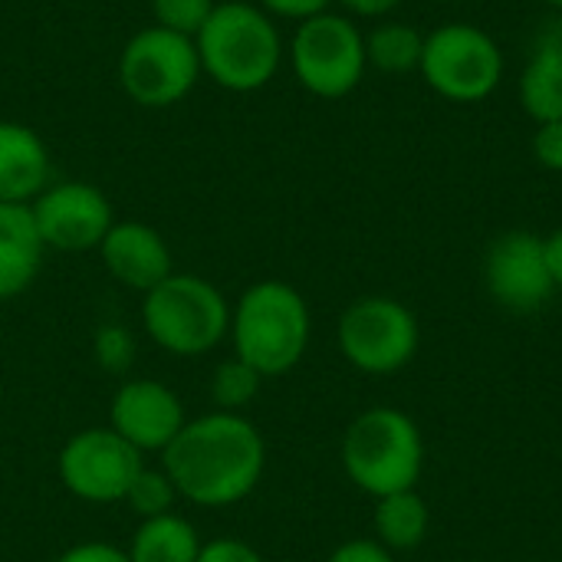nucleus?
Listing matches in <instances>:
<instances>
[{
	"mask_svg": "<svg viewBox=\"0 0 562 562\" xmlns=\"http://www.w3.org/2000/svg\"><path fill=\"white\" fill-rule=\"evenodd\" d=\"M158 461L181 501L204 510H224L260 487L267 441L247 415L207 412L188 418Z\"/></svg>",
	"mask_w": 562,
	"mask_h": 562,
	"instance_id": "1",
	"label": "nucleus"
},
{
	"mask_svg": "<svg viewBox=\"0 0 562 562\" xmlns=\"http://www.w3.org/2000/svg\"><path fill=\"white\" fill-rule=\"evenodd\" d=\"M313 336V316L303 293L283 280H260L247 286L231 306V346L234 356L254 366L263 379L293 372Z\"/></svg>",
	"mask_w": 562,
	"mask_h": 562,
	"instance_id": "2",
	"label": "nucleus"
},
{
	"mask_svg": "<svg viewBox=\"0 0 562 562\" xmlns=\"http://www.w3.org/2000/svg\"><path fill=\"white\" fill-rule=\"evenodd\" d=\"M342 471L369 497L415 491L425 471V438L415 418L392 405H375L342 435Z\"/></svg>",
	"mask_w": 562,
	"mask_h": 562,
	"instance_id": "3",
	"label": "nucleus"
},
{
	"mask_svg": "<svg viewBox=\"0 0 562 562\" xmlns=\"http://www.w3.org/2000/svg\"><path fill=\"white\" fill-rule=\"evenodd\" d=\"M194 46L201 56V72L231 92L263 89L283 59V40L270 13L244 0L217 3L194 36Z\"/></svg>",
	"mask_w": 562,
	"mask_h": 562,
	"instance_id": "4",
	"label": "nucleus"
},
{
	"mask_svg": "<svg viewBox=\"0 0 562 562\" xmlns=\"http://www.w3.org/2000/svg\"><path fill=\"white\" fill-rule=\"evenodd\" d=\"M142 329L175 359H201L231 336L227 296L198 273H171L142 296Z\"/></svg>",
	"mask_w": 562,
	"mask_h": 562,
	"instance_id": "5",
	"label": "nucleus"
},
{
	"mask_svg": "<svg viewBox=\"0 0 562 562\" xmlns=\"http://www.w3.org/2000/svg\"><path fill=\"white\" fill-rule=\"evenodd\" d=\"M342 359L362 375L402 372L422 346L415 313L395 296H362L349 303L336 326Z\"/></svg>",
	"mask_w": 562,
	"mask_h": 562,
	"instance_id": "6",
	"label": "nucleus"
},
{
	"mask_svg": "<svg viewBox=\"0 0 562 562\" xmlns=\"http://www.w3.org/2000/svg\"><path fill=\"white\" fill-rule=\"evenodd\" d=\"M201 79V56L191 36L165 26L138 30L119 56V82L142 109H168L181 102Z\"/></svg>",
	"mask_w": 562,
	"mask_h": 562,
	"instance_id": "7",
	"label": "nucleus"
},
{
	"mask_svg": "<svg viewBox=\"0 0 562 562\" xmlns=\"http://www.w3.org/2000/svg\"><path fill=\"white\" fill-rule=\"evenodd\" d=\"M290 63L306 92L319 99H342L366 76V36L342 13H316L300 20L290 43Z\"/></svg>",
	"mask_w": 562,
	"mask_h": 562,
	"instance_id": "8",
	"label": "nucleus"
},
{
	"mask_svg": "<svg viewBox=\"0 0 562 562\" xmlns=\"http://www.w3.org/2000/svg\"><path fill=\"white\" fill-rule=\"evenodd\" d=\"M425 82L451 102H481L504 79V53L497 40L474 23H445L425 36Z\"/></svg>",
	"mask_w": 562,
	"mask_h": 562,
	"instance_id": "9",
	"label": "nucleus"
},
{
	"mask_svg": "<svg viewBox=\"0 0 562 562\" xmlns=\"http://www.w3.org/2000/svg\"><path fill=\"white\" fill-rule=\"evenodd\" d=\"M142 468L145 454H138L109 425L69 435L56 458L59 484L82 504H122Z\"/></svg>",
	"mask_w": 562,
	"mask_h": 562,
	"instance_id": "10",
	"label": "nucleus"
},
{
	"mask_svg": "<svg viewBox=\"0 0 562 562\" xmlns=\"http://www.w3.org/2000/svg\"><path fill=\"white\" fill-rule=\"evenodd\" d=\"M30 211L46 250L59 254L99 250L109 227L115 224L109 198L89 181H49Z\"/></svg>",
	"mask_w": 562,
	"mask_h": 562,
	"instance_id": "11",
	"label": "nucleus"
},
{
	"mask_svg": "<svg viewBox=\"0 0 562 562\" xmlns=\"http://www.w3.org/2000/svg\"><path fill=\"white\" fill-rule=\"evenodd\" d=\"M484 280L491 296L514 313H533L557 293L543 237L530 231H510L491 244L484 257Z\"/></svg>",
	"mask_w": 562,
	"mask_h": 562,
	"instance_id": "12",
	"label": "nucleus"
},
{
	"mask_svg": "<svg viewBox=\"0 0 562 562\" xmlns=\"http://www.w3.org/2000/svg\"><path fill=\"white\" fill-rule=\"evenodd\" d=\"M184 402L158 379H125L109 405V428L138 454H165L184 428Z\"/></svg>",
	"mask_w": 562,
	"mask_h": 562,
	"instance_id": "13",
	"label": "nucleus"
},
{
	"mask_svg": "<svg viewBox=\"0 0 562 562\" xmlns=\"http://www.w3.org/2000/svg\"><path fill=\"white\" fill-rule=\"evenodd\" d=\"M99 257L115 283L142 296L175 273V260L165 237L145 221H115L105 240L99 244Z\"/></svg>",
	"mask_w": 562,
	"mask_h": 562,
	"instance_id": "14",
	"label": "nucleus"
},
{
	"mask_svg": "<svg viewBox=\"0 0 562 562\" xmlns=\"http://www.w3.org/2000/svg\"><path fill=\"white\" fill-rule=\"evenodd\" d=\"M49 148L23 122L0 119V204H33L49 188Z\"/></svg>",
	"mask_w": 562,
	"mask_h": 562,
	"instance_id": "15",
	"label": "nucleus"
},
{
	"mask_svg": "<svg viewBox=\"0 0 562 562\" xmlns=\"http://www.w3.org/2000/svg\"><path fill=\"white\" fill-rule=\"evenodd\" d=\"M46 244L30 204H0V303L23 296L43 267Z\"/></svg>",
	"mask_w": 562,
	"mask_h": 562,
	"instance_id": "16",
	"label": "nucleus"
},
{
	"mask_svg": "<svg viewBox=\"0 0 562 562\" xmlns=\"http://www.w3.org/2000/svg\"><path fill=\"white\" fill-rule=\"evenodd\" d=\"M204 540L198 527L181 514H165L151 520H138L125 553L128 562H198Z\"/></svg>",
	"mask_w": 562,
	"mask_h": 562,
	"instance_id": "17",
	"label": "nucleus"
},
{
	"mask_svg": "<svg viewBox=\"0 0 562 562\" xmlns=\"http://www.w3.org/2000/svg\"><path fill=\"white\" fill-rule=\"evenodd\" d=\"M372 527H375V540L385 550H392V553L415 550L425 543V537L431 530V510L418 491H398V494L375 501Z\"/></svg>",
	"mask_w": 562,
	"mask_h": 562,
	"instance_id": "18",
	"label": "nucleus"
},
{
	"mask_svg": "<svg viewBox=\"0 0 562 562\" xmlns=\"http://www.w3.org/2000/svg\"><path fill=\"white\" fill-rule=\"evenodd\" d=\"M520 102L527 115L543 125L562 119V53L537 43L530 63L520 72Z\"/></svg>",
	"mask_w": 562,
	"mask_h": 562,
	"instance_id": "19",
	"label": "nucleus"
},
{
	"mask_svg": "<svg viewBox=\"0 0 562 562\" xmlns=\"http://www.w3.org/2000/svg\"><path fill=\"white\" fill-rule=\"evenodd\" d=\"M425 36L408 23H382L366 36V59L382 72H412L422 66Z\"/></svg>",
	"mask_w": 562,
	"mask_h": 562,
	"instance_id": "20",
	"label": "nucleus"
},
{
	"mask_svg": "<svg viewBox=\"0 0 562 562\" xmlns=\"http://www.w3.org/2000/svg\"><path fill=\"white\" fill-rule=\"evenodd\" d=\"M263 382L267 379L254 366H247L244 359H237V356L217 362V369L211 375V402H214V412L244 415L254 405V398L260 395Z\"/></svg>",
	"mask_w": 562,
	"mask_h": 562,
	"instance_id": "21",
	"label": "nucleus"
},
{
	"mask_svg": "<svg viewBox=\"0 0 562 562\" xmlns=\"http://www.w3.org/2000/svg\"><path fill=\"white\" fill-rule=\"evenodd\" d=\"M178 501H181V497H178V491H175L168 471H165L161 464H158V468L145 464V468L135 474V481H132V487H128V494H125L122 504H125L138 520H151V517L175 514V504H178Z\"/></svg>",
	"mask_w": 562,
	"mask_h": 562,
	"instance_id": "22",
	"label": "nucleus"
},
{
	"mask_svg": "<svg viewBox=\"0 0 562 562\" xmlns=\"http://www.w3.org/2000/svg\"><path fill=\"white\" fill-rule=\"evenodd\" d=\"M138 356V342L132 336V329H125L122 323H105L95 329L92 336V362L109 372V375H125L135 366Z\"/></svg>",
	"mask_w": 562,
	"mask_h": 562,
	"instance_id": "23",
	"label": "nucleus"
},
{
	"mask_svg": "<svg viewBox=\"0 0 562 562\" xmlns=\"http://www.w3.org/2000/svg\"><path fill=\"white\" fill-rule=\"evenodd\" d=\"M214 0H151L155 26H165L181 36H198L207 16L214 13Z\"/></svg>",
	"mask_w": 562,
	"mask_h": 562,
	"instance_id": "24",
	"label": "nucleus"
},
{
	"mask_svg": "<svg viewBox=\"0 0 562 562\" xmlns=\"http://www.w3.org/2000/svg\"><path fill=\"white\" fill-rule=\"evenodd\" d=\"M198 562H267L260 550H254L250 543L237 540V537H217L207 540L198 553Z\"/></svg>",
	"mask_w": 562,
	"mask_h": 562,
	"instance_id": "25",
	"label": "nucleus"
},
{
	"mask_svg": "<svg viewBox=\"0 0 562 562\" xmlns=\"http://www.w3.org/2000/svg\"><path fill=\"white\" fill-rule=\"evenodd\" d=\"M533 155H537V161H540L543 168H550V171H562V119L537 125V135H533Z\"/></svg>",
	"mask_w": 562,
	"mask_h": 562,
	"instance_id": "26",
	"label": "nucleus"
},
{
	"mask_svg": "<svg viewBox=\"0 0 562 562\" xmlns=\"http://www.w3.org/2000/svg\"><path fill=\"white\" fill-rule=\"evenodd\" d=\"M326 562H395V553L385 550L379 540H346L339 543Z\"/></svg>",
	"mask_w": 562,
	"mask_h": 562,
	"instance_id": "27",
	"label": "nucleus"
},
{
	"mask_svg": "<svg viewBox=\"0 0 562 562\" xmlns=\"http://www.w3.org/2000/svg\"><path fill=\"white\" fill-rule=\"evenodd\" d=\"M53 562H128V553L115 543H102V540H86L76 543L69 550H63Z\"/></svg>",
	"mask_w": 562,
	"mask_h": 562,
	"instance_id": "28",
	"label": "nucleus"
},
{
	"mask_svg": "<svg viewBox=\"0 0 562 562\" xmlns=\"http://www.w3.org/2000/svg\"><path fill=\"white\" fill-rule=\"evenodd\" d=\"M333 0H260L267 13L290 16V20H310L316 13H326Z\"/></svg>",
	"mask_w": 562,
	"mask_h": 562,
	"instance_id": "29",
	"label": "nucleus"
},
{
	"mask_svg": "<svg viewBox=\"0 0 562 562\" xmlns=\"http://www.w3.org/2000/svg\"><path fill=\"white\" fill-rule=\"evenodd\" d=\"M349 13L356 16H385L392 13L402 0H339Z\"/></svg>",
	"mask_w": 562,
	"mask_h": 562,
	"instance_id": "30",
	"label": "nucleus"
},
{
	"mask_svg": "<svg viewBox=\"0 0 562 562\" xmlns=\"http://www.w3.org/2000/svg\"><path fill=\"white\" fill-rule=\"evenodd\" d=\"M547 247V263H550V277L557 283V290H562V227H557L550 237H543Z\"/></svg>",
	"mask_w": 562,
	"mask_h": 562,
	"instance_id": "31",
	"label": "nucleus"
},
{
	"mask_svg": "<svg viewBox=\"0 0 562 562\" xmlns=\"http://www.w3.org/2000/svg\"><path fill=\"white\" fill-rule=\"evenodd\" d=\"M543 3H550V7H557V10H562V0H543Z\"/></svg>",
	"mask_w": 562,
	"mask_h": 562,
	"instance_id": "32",
	"label": "nucleus"
}]
</instances>
